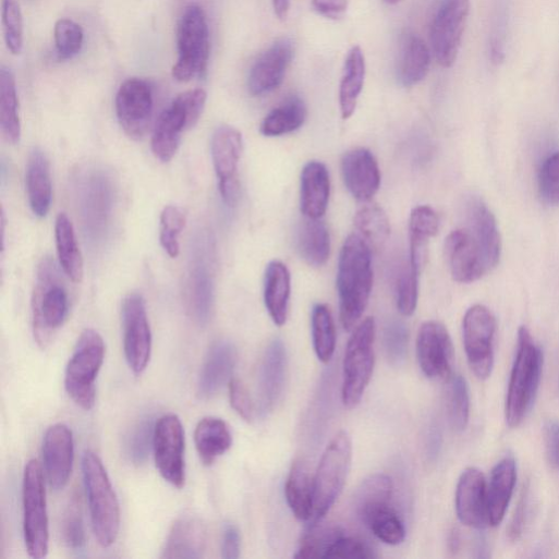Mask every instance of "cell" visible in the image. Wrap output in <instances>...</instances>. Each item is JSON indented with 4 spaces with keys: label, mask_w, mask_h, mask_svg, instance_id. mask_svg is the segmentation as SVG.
<instances>
[{
    "label": "cell",
    "mask_w": 559,
    "mask_h": 559,
    "mask_svg": "<svg viewBox=\"0 0 559 559\" xmlns=\"http://www.w3.org/2000/svg\"><path fill=\"white\" fill-rule=\"evenodd\" d=\"M373 279L370 247L360 235L352 234L341 248L337 274L340 320L347 331L352 330L364 314Z\"/></svg>",
    "instance_id": "6da1fadb"
},
{
    "label": "cell",
    "mask_w": 559,
    "mask_h": 559,
    "mask_svg": "<svg viewBox=\"0 0 559 559\" xmlns=\"http://www.w3.org/2000/svg\"><path fill=\"white\" fill-rule=\"evenodd\" d=\"M542 369L540 348L534 342L528 329L520 327L505 406L509 427H518L531 410L538 390Z\"/></svg>",
    "instance_id": "7a4b0ae2"
},
{
    "label": "cell",
    "mask_w": 559,
    "mask_h": 559,
    "mask_svg": "<svg viewBox=\"0 0 559 559\" xmlns=\"http://www.w3.org/2000/svg\"><path fill=\"white\" fill-rule=\"evenodd\" d=\"M83 473L95 535L102 547H110L121 527L119 498L97 453L90 450L84 453Z\"/></svg>",
    "instance_id": "3957f363"
},
{
    "label": "cell",
    "mask_w": 559,
    "mask_h": 559,
    "mask_svg": "<svg viewBox=\"0 0 559 559\" xmlns=\"http://www.w3.org/2000/svg\"><path fill=\"white\" fill-rule=\"evenodd\" d=\"M69 313V293L56 263L48 257L39 266L33 296L35 339L42 349L48 347L54 332L63 326Z\"/></svg>",
    "instance_id": "277c9868"
},
{
    "label": "cell",
    "mask_w": 559,
    "mask_h": 559,
    "mask_svg": "<svg viewBox=\"0 0 559 559\" xmlns=\"http://www.w3.org/2000/svg\"><path fill=\"white\" fill-rule=\"evenodd\" d=\"M106 343L99 332L86 329L81 335L65 373V388L82 409H94L97 378L105 363Z\"/></svg>",
    "instance_id": "5b68a950"
},
{
    "label": "cell",
    "mask_w": 559,
    "mask_h": 559,
    "mask_svg": "<svg viewBox=\"0 0 559 559\" xmlns=\"http://www.w3.org/2000/svg\"><path fill=\"white\" fill-rule=\"evenodd\" d=\"M376 324L373 317L363 320L350 337L343 361L342 402L355 408L362 400L375 367L374 343Z\"/></svg>",
    "instance_id": "8992f818"
},
{
    "label": "cell",
    "mask_w": 559,
    "mask_h": 559,
    "mask_svg": "<svg viewBox=\"0 0 559 559\" xmlns=\"http://www.w3.org/2000/svg\"><path fill=\"white\" fill-rule=\"evenodd\" d=\"M178 62L173 78L180 83L191 82L206 74L209 57V27L204 10L192 5L183 13L178 26Z\"/></svg>",
    "instance_id": "52a82bcc"
},
{
    "label": "cell",
    "mask_w": 559,
    "mask_h": 559,
    "mask_svg": "<svg viewBox=\"0 0 559 559\" xmlns=\"http://www.w3.org/2000/svg\"><path fill=\"white\" fill-rule=\"evenodd\" d=\"M352 460V440L344 430L327 446L315 475V506L312 521L320 522L342 493Z\"/></svg>",
    "instance_id": "ba28073f"
},
{
    "label": "cell",
    "mask_w": 559,
    "mask_h": 559,
    "mask_svg": "<svg viewBox=\"0 0 559 559\" xmlns=\"http://www.w3.org/2000/svg\"><path fill=\"white\" fill-rule=\"evenodd\" d=\"M23 501L27 550L33 558H45L50 544L49 515L44 470L37 460L26 465Z\"/></svg>",
    "instance_id": "9c48e42d"
},
{
    "label": "cell",
    "mask_w": 559,
    "mask_h": 559,
    "mask_svg": "<svg viewBox=\"0 0 559 559\" xmlns=\"http://www.w3.org/2000/svg\"><path fill=\"white\" fill-rule=\"evenodd\" d=\"M470 0H441L430 27V44L437 63L450 69L457 61L467 17Z\"/></svg>",
    "instance_id": "30bf717a"
},
{
    "label": "cell",
    "mask_w": 559,
    "mask_h": 559,
    "mask_svg": "<svg viewBox=\"0 0 559 559\" xmlns=\"http://www.w3.org/2000/svg\"><path fill=\"white\" fill-rule=\"evenodd\" d=\"M496 319L484 305L470 307L463 318V344L469 365L474 375L487 379L494 366V338Z\"/></svg>",
    "instance_id": "8fae6325"
},
{
    "label": "cell",
    "mask_w": 559,
    "mask_h": 559,
    "mask_svg": "<svg viewBox=\"0 0 559 559\" xmlns=\"http://www.w3.org/2000/svg\"><path fill=\"white\" fill-rule=\"evenodd\" d=\"M154 454L161 476L171 485H185V432L175 414L161 416L155 428Z\"/></svg>",
    "instance_id": "7c38bea8"
},
{
    "label": "cell",
    "mask_w": 559,
    "mask_h": 559,
    "mask_svg": "<svg viewBox=\"0 0 559 559\" xmlns=\"http://www.w3.org/2000/svg\"><path fill=\"white\" fill-rule=\"evenodd\" d=\"M124 352L129 366L142 375L151 359L153 333L146 302L141 294L126 296L122 305Z\"/></svg>",
    "instance_id": "4fadbf2b"
},
{
    "label": "cell",
    "mask_w": 559,
    "mask_h": 559,
    "mask_svg": "<svg viewBox=\"0 0 559 559\" xmlns=\"http://www.w3.org/2000/svg\"><path fill=\"white\" fill-rule=\"evenodd\" d=\"M116 110L125 134L134 141H141L147 134L155 112L150 85L139 78L126 81L118 92Z\"/></svg>",
    "instance_id": "5bb4252c"
},
{
    "label": "cell",
    "mask_w": 559,
    "mask_h": 559,
    "mask_svg": "<svg viewBox=\"0 0 559 559\" xmlns=\"http://www.w3.org/2000/svg\"><path fill=\"white\" fill-rule=\"evenodd\" d=\"M243 153L242 134L234 127L223 125L211 138V158L219 180V191L224 204L233 207L239 195L238 171Z\"/></svg>",
    "instance_id": "9a60e30c"
},
{
    "label": "cell",
    "mask_w": 559,
    "mask_h": 559,
    "mask_svg": "<svg viewBox=\"0 0 559 559\" xmlns=\"http://www.w3.org/2000/svg\"><path fill=\"white\" fill-rule=\"evenodd\" d=\"M189 281V305L194 320L206 326L212 316L215 303L211 242L206 236L197 240Z\"/></svg>",
    "instance_id": "2e32d148"
},
{
    "label": "cell",
    "mask_w": 559,
    "mask_h": 559,
    "mask_svg": "<svg viewBox=\"0 0 559 559\" xmlns=\"http://www.w3.org/2000/svg\"><path fill=\"white\" fill-rule=\"evenodd\" d=\"M453 345L447 328L438 321L424 323L417 333L416 356L422 373L429 379L451 374Z\"/></svg>",
    "instance_id": "e0dca14e"
},
{
    "label": "cell",
    "mask_w": 559,
    "mask_h": 559,
    "mask_svg": "<svg viewBox=\"0 0 559 559\" xmlns=\"http://www.w3.org/2000/svg\"><path fill=\"white\" fill-rule=\"evenodd\" d=\"M445 252L451 277L458 283L475 282L489 271L478 243L465 228L447 236Z\"/></svg>",
    "instance_id": "ac0fdd59"
},
{
    "label": "cell",
    "mask_w": 559,
    "mask_h": 559,
    "mask_svg": "<svg viewBox=\"0 0 559 559\" xmlns=\"http://www.w3.org/2000/svg\"><path fill=\"white\" fill-rule=\"evenodd\" d=\"M294 57V46L289 39H280L265 51L253 65L248 76V92L260 97L278 89Z\"/></svg>",
    "instance_id": "d6986e66"
},
{
    "label": "cell",
    "mask_w": 559,
    "mask_h": 559,
    "mask_svg": "<svg viewBox=\"0 0 559 559\" xmlns=\"http://www.w3.org/2000/svg\"><path fill=\"white\" fill-rule=\"evenodd\" d=\"M75 458L73 432L65 424L51 426L44 440V461L48 481L56 490L69 484Z\"/></svg>",
    "instance_id": "ffe728a7"
},
{
    "label": "cell",
    "mask_w": 559,
    "mask_h": 559,
    "mask_svg": "<svg viewBox=\"0 0 559 559\" xmlns=\"http://www.w3.org/2000/svg\"><path fill=\"white\" fill-rule=\"evenodd\" d=\"M465 229L478 243L487 268L494 269L501 255V239L496 218L482 198L470 195L463 203Z\"/></svg>",
    "instance_id": "44dd1931"
},
{
    "label": "cell",
    "mask_w": 559,
    "mask_h": 559,
    "mask_svg": "<svg viewBox=\"0 0 559 559\" xmlns=\"http://www.w3.org/2000/svg\"><path fill=\"white\" fill-rule=\"evenodd\" d=\"M287 367L285 347L280 339H275L264 354L258 373V406L264 416L275 410L282 397Z\"/></svg>",
    "instance_id": "7402d4cb"
},
{
    "label": "cell",
    "mask_w": 559,
    "mask_h": 559,
    "mask_svg": "<svg viewBox=\"0 0 559 559\" xmlns=\"http://www.w3.org/2000/svg\"><path fill=\"white\" fill-rule=\"evenodd\" d=\"M455 511L460 522L474 530L488 524L486 479L476 467L465 469L457 484Z\"/></svg>",
    "instance_id": "603a6c76"
},
{
    "label": "cell",
    "mask_w": 559,
    "mask_h": 559,
    "mask_svg": "<svg viewBox=\"0 0 559 559\" xmlns=\"http://www.w3.org/2000/svg\"><path fill=\"white\" fill-rule=\"evenodd\" d=\"M344 184L360 202H369L380 187V170L374 155L364 148L347 153L341 162Z\"/></svg>",
    "instance_id": "cb8c5ba5"
},
{
    "label": "cell",
    "mask_w": 559,
    "mask_h": 559,
    "mask_svg": "<svg viewBox=\"0 0 559 559\" xmlns=\"http://www.w3.org/2000/svg\"><path fill=\"white\" fill-rule=\"evenodd\" d=\"M238 363V349L229 340H220L209 349L197 384L202 400H209L233 379Z\"/></svg>",
    "instance_id": "d4e9b609"
},
{
    "label": "cell",
    "mask_w": 559,
    "mask_h": 559,
    "mask_svg": "<svg viewBox=\"0 0 559 559\" xmlns=\"http://www.w3.org/2000/svg\"><path fill=\"white\" fill-rule=\"evenodd\" d=\"M194 125L181 101L177 98L159 117L151 141V149L161 162H170L177 155L182 134Z\"/></svg>",
    "instance_id": "484cf974"
},
{
    "label": "cell",
    "mask_w": 559,
    "mask_h": 559,
    "mask_svg": "<svg viewBox=\"0 0 559 559\" xmlns=\"http://www.w3.org/2000/svg\"><path fill=\"white\" fill-rule=\"evenodd\" d=\"M207 537V527L202 519L184 515L173 524L161 557L203 558L206 555Z\"/></svg>",
    "instance_id": "4316f807"
},
{
    "label": "cell",
    "mask_w": 559,
    "mask_h": 559,
    "mask_svg": "<svg viewBox=\"0 0 559 559\" xmlns=\"http://www.w3.org/2000/svg\"><path fill=\"white\" fill-rule=\"evenodd\" d=\"M517 481V464L511 455L502 458L491 470L486 484L488 524L497 526L505 518Z\"/></svg>",
    "instance_id": "83f0119b"
},
{
    "label": "cell",
    "mask_w": 559,
    "mask_h": 559,
    "mask_svg": "<svg viewBox=\"0 0 559 559\" xmlns=\"http://www.w3.org/2000/svg\"><path fill=\"white\" fill-rule=\"evenodd\" d=\"M26 187L34 215L38 218H46L52 206L53 186L49 158L40 148H35L31 153Z\"/></svg>",
    "instance_id": "f1b7e54d"
},
{
    "label": "cell",
    "mask_w": 559,
    "mask_h": 559,
    "mask_svg": "<svg viewBox=\"0 0 559 559\" xmlns=\"http://www.w3.org/2000/svg\"><path fill=\"white\" fill-rule=\"evenodd\" d=\"M330 198V177L327 167L308 162L301 174V211L305 218L321 219Z\"/></svg>",
    "instance_id": "f546056e"
},
{
    "label": "cell",
    "mask_w": 559,
    "mask_h": 559,
    "mask_svg": "<svg viewBox=\"0 0 559 559\" xmlns=\"http://www.w3.org/2000/svg\"><path fill=\"white\" fill-rule=\"evenodd\" d=\"M430 69V51L414 34H405L400 42L397 78L401 86L411 88L423 82Z\"/></svg>",
    "instance_id": "4dcf8cb0"
},
{
    "label": "cell",
    "mask_w": 559,
    "mask_h": 559,
    "mask_svg": "<svg viewBox=\"0 0 559 559\" xmlns=\"http://www.w3.org/2000/svg\"><path fill=\"white\" fill-rule=\"evenodd\" d=\"M285 497L299 520H312L315 506V475L306 460L299 459L293 463L285 483Z\"/></svg>",
    "instance_id": "1f68e13d"
},
{
    "label": "cell",
    "mask_w": 559,
    "mask_h": 559,
    "mask_svg": "<svg viewBox=\"0 0 559 559\" xmlns=\"http://www.w3.org/2000/svg\"><path fill=\"white\" fill-rule=\"evenodd\" d=\"M291 296V275L281 262H271L265 275L264 299L272 321L282 327L289 316Z\"/></svg>",
    "instance_id": "d6a6232c"
},
{
    "label": "cell",
    "mask_w": 559,
    "mask_h": 559,
    "mask_svg": "<svg viewBox=\"0 0 559 559\" xmlns=\"http://www.w3.org/2000/svg\"><path fill=\"white\" fill-rule=\"evenodd\" d=\"M195 446L202 462L210 466L230 450L233 437L229 425L219 417H204L196 426Z\"/></svg>",
    "instance_id": "836d02e7"
},
{
    "label": "cell",
    "mask_w": 559,
    "mask_h": 559,
    "mask_svg": "<svg viewBox=\"0 0 559 559\" xmlns=\"http://www.w3.org/2000/svg\"><path fill=\"white\" fill-rule=\"evenodd\" d=\"M365 76L364 53L360 47H353L348 53L339 89L340 111L343 120L353 117L363 92Z\"/></svg>",
    "instance_id": "e575fe53"
},
{
    "label": "cell",
    "mask_w": 559,
    "mask_h": 559,
    "mask_svg": "<svg viewBox=\"0 0 559 559\" xmlns=\"http://www.w3.org/2000/svg\"><path fill=\"white\" fill-rule=\"evenodd\" d=\"M0 129L9 144L21 143L22 122L16 81L13 72L5 66L0 69Z\"/></svg>",
    "instance_id": "d590c367"
},
{
    "label": "cell",
    "mask_w": 559,
    "mask_h": 559,
    "mask_svg": "<svg viewBox=\"0 0 559 559\" xmlns=\"http://www.w3.org/2000/svg\"><path fill=\"white\" fill-rule=\"evenodd\" d=\"M56 242L60 265L64 274L75 283L84 279V258L77 242L75 228L65 214L56 222Z\"/></svg>",
    "instance_id": "8d00e7d4"
},
{
    "label": "cell",
    "mask_w": 559,
    "mask_h": 559,
    "mask_svg": "<svg viewBox=\"0 0 559 559\" xmlns=\"http://www.w3.org/2000/svg\"><path fill=\"white\" fill-rule=\"evenodd\" d=\"M330 235L320 219L304 220L297 231V248L312 267H323L330 256Z\"/></svg>",
    "instance_id": "74e56055"
},
{
    "label": "cell",
    "mask_w": 559,
    "mask_h": 559,
    "mask_svg": "<svg viewBox=\"0 0 559 559\" xmlns=\"http://www.w3.org/2000/svg\"><path fill=\"white\" fill-rule=\"evenodd\" d=\"M307 119V107L297 96L288 98L263 121L260 133L266 137H280L300 130Z\"/></svg>",
    "instance_id": "f35d334b"
},
{
    "label": "cell",
    "mask_w": 559,
    "mask_h": 559,
    "mask_svg": "<svg viewBox=\"0 0 559 559\" xmlns=\"http://www.w3.org/2000/svg\"><path fill=\"white\" fill-rule=\"evenodd\" d=\"M393 482L386 474H374L365 478L353 497L354 512L362 521L374 509L391 503Z\"/></svg>",
    "instance_id": "ab89813d"
},
{
    "label": "cell",
    "mask_w": 559,
    "mask_h": 559,
    "mask_svg": "<svg viewBox=\"0 0 559 559\" xmlns=\"http://www.w3.org/2000/svg\"><path fill=\"white\" fill-rule=\"evenodd\" d=\"M105 178L93 177L85 187V217L93 231L104 230L111 211V187Z\"/></svg>",
    "instance_id": "60d3db41"
},
{
    "label": "cell",
    "mask_w": 559,
    "mask_h": 559,
    "mask_svg": "<svg viewBox=\"0 0 559 559\" xmlns=\"http://www.w3.org/2000/svg\"><path fill=\"white\" fill-rule=\"evenodd\" d=\"M354 226L360 236L374 250L384 247L390 235L389 219L381 207L368 203L355 215Z\"/></svg>",
    "instance_id": "b9f144b4"
},
{
    "label": "cell",
    "mask_w": 559,
    "mask_h": 559,
    "mask_svg": "<svg viewBox=\"0 0 559 559\" xmlns=\"http://www.w3.org/2000/svg\"><path fill=\"white\" fill-rule=\"evenodd\" d=\"M362 523L385 544L398 545L404 540L405 527L392 503L374 509Z\"/></svg>",
    "instance_id": "7bdbcfd3"
},
{
    "label": "cell",
    "mask_w": 559,
    "mask_h": 559,
    "mask_svg": "<svg viewBox=\"0 0 559 559\" xmlns=\"http://www.w3.org/2000/svg\"><path fill=\"white\" fill-rule=\"evenodd\" d=\"M312 335L318 360L328 364L336 350V327L332 314L325 304H317L312 312Z\"/></svg>",
    "instance_id": "ee69618b"
},
{
    "label": "cell",
    "mask_w": 559,
    "mask_h": 559,
    "mask_svg": "<svg viewBox=\"0 0 559 559\" xmlns=\"http://www.w3.org/2000/svg\"><path fill=\"white\" fill-rule=\"evenodd\" d=\"M447 413L453 430L463 432L470 418V394L465 379L454 375L447 388Z\"/></svg>",
    "instance_id": "f6af8a7d"
},
{
    "label": "cell",
    "mask_w": 559,
    "mask_h": 559,
    "mask_svg": "<svg viewBox=\"0 0 559 559\" xmlns=\"http://www.w3.org/2000/svg\"><path fill=\"white\" fill-rule=\"evenodd\" d=\"M156 423L151 415L142 417L130 430L125 451L130 461L137 466L145 464L154 449Z\"/></svg>",
    "instance_id": "bcb514c9"
},
{
    "label": "cell",
    "mask_w": 559,
    "mask_h": 559,
    "mask_svg": "<svg viewBox=\"0 0 559 559\" xmlns=\"http://www.w3.org/2000/svg\"><path fill=\"white\" fill-rule=\"evenodd\" d=\"M343 532L344 530L337 524H313L301 539L295 558H326L329 547Z\"/></svg>",
    "instance_id": "7dc6e473"
},
{
    "label": "cell",
    "mask_w": 559,
    "mask_h": 559,
    "mask_svg": "<svg viewBox=\"0 0 559 559\" xmlns=\"http://www.w3.org/2000/svg\"><path fill=\"white\" fill-rule=\"evenodd\" d=\"M186 226L185 212L177 206H168L160 217V243L171 258L181 252L180 235Z\"/></svg>",
    "instance_id": "c3c4849f"
},
{
    "label": "cell",
    "mask_w": 559,
    "mask_h": 559,
    "mask_svg": "<svg viewBox=\"0 0 559 559\" xmlns=\"http://www.w3.org/2000/svg\"><path fill=\"white\" fill-rule=\"evenodd\" d=\"M63 539L73 551H84L87 545L82 500L78 495L71 499L63 518Z\"/></svg>",
    "instance_id": "681fc988"
},
{
    "label": "cell",
    "mask_w": 559,
    "mask_h": 559,
    "mask_svg": "<svg viewBox=\"0 0 559 559\" xmlns=\"http://www.w3.org/2000/svg\"><path fill=\"white\" fill-rule=\"evenodd\" d=\"M421 268L404 264L397 280V306L404 316H411L417 305Z\"/></svg>",
    "instance_id": "f907efd6"
},
{
    "label": "cell",
    "mask_w": 559,
    "mask_h": 559,
    "mask_svg": "<svg viewBox=\"0 0 559 559\" xmlns=\"http://www.w3.org/2000/svg\"><path fill=\"white\" fill-rule=\"evenodd\" d=\"M2 21L9 50L20 56L24 50V17L17 0H3Z\"/></svg>",
    "instance_id": "816d5d0a"
},
{
    "label": "cell",
    "mask_w": 559,
    "mask_h": 559,
    "mask_svg": "<svg viewBox=\"0 0 559 559\" xmlns=\"http://www.w3.org/2000/svg\"><path fill=\"white\" fill-rule=\"evenodd\" d=\"M54 40L59 58L71 60L81 53L84 47L85 34L82 26L75 22L61 20L54 28Z\"/></svg>",
    "instance_id": "f5cc1de1"
},
{
    "label": "cell",
    "mask_w": 559,
    "mask_h": 559,
    "mask_svg": "<svg viewBox=\"0 0 559 559\" xmlns=\"http://www.w3.org/2000/svg\"><path fill=\"white\" fill-rule=\"evenodd\" d=\"M376 551L364 539L349 535L345 531L329 547L326 559H370Z\"/></svg>",
    "instance_id": "db71d44e"
},
{
    "label": "cell",
    "mask_w": 559,
    "mask_h": 559,
    "mask_svg": "<svg viewBox=\"0 0 559 559\" xmlns=\"http://www.w3.org/2000/svg\"><path fill=\"white\" fill-rule=\"evenodd\" d=\"M384 349L388 361L393 365L401 364L406 355L409 330L399 320L389 321L382 333Z\"/></svg>",
    "instance_id": "11a10c76"
},
{
    "label": "cell",
    "mask_w": 559,
    "mask_h": 559,
    "mask_svg": "<svg viewBox=\"0 0 559 559\" xmlns=\"http://www.w3.org/2000/svg\"><path fill=\"white\" fill-rule=\"evenodd\" d=\"M540 197L548 205H559V150L548 157L538 173Z\"/></svg>",
    "instance_id": "9f6ffc18"
},
{
    "label": "cell",
    "mask_w": 559,
    "mask_h": 559,
    "mask_svg": "<svg viewBox=\"0 0 559 559\" xmlns=\"http://www.w3.org/2000/svg\"><path fill=\"white\" fill-rule=\"evenodd\" d=\"M440 220L437 212L428 206H420L410 216V235L429 240L437 235Z\"/></svg>",
    "instance_id": "6f0895ef"
},
{
    "label": "cell",
    "mask_w": 559,
    "mask_h": 559,
    "mask_svg": "<svg viewBox=\"0 0 559 559\" xmlns=\"http://www.w3.org/2000/svg\"><path fill=\"white\" fill-rule=\"evenodd\" d=\"M230 403L233 410L246 422L255 418V405L242 380L233 378L229 384Z\"/></svg>",
    "instance_id": "680465c9"
},
{
    "label": "cell",
    "mask_w": 559,
    "mask_h": 559,
    "mask_svg": "<svg viewBox=\"0 0 559 559\" xmlns=\"http://www.w3.org/2000/svg\"><path fill=\"white\" fill-rule=\"evenodd\" d=\"M527 505H528V484L526 483L523 486L521 496L514 509L513 515L509 522L507 528L508 539L511 542L518 540L522 533L526 521L527 513Z\"/></svg>",
    "instance_id": "91938a15"
},
{
    "label": "cell",
    "mask_w": 559,
    "mask_h": 559,
    "mask_svg": "<svg viewBox=\"0 0 559 559\" xmlns=\"http://www.w3.org/2000/svg\"><path fill=\"white\" fill-rule=\"evenodd\" d=\"M546 459L549 465L559 470V422L548 420L543 426Z\"/></svg>",
    "instance_id": "94428289"
},
{
    "label": "cell",
    "mask_w": 559,
    "mask_h": 559,
    "mask_svg": "<svg viewBox=\"0 0 559 559\" xmlns=\"http://www.w3.org/2000/svg\"><path fill=\"white\" fill-rule=\"evenodd\" d=\"M242 538L239 527L226 523L222 530L221 552L226 559H238L241 556Z\"/></svg>",
    "instance_id": "6125c7cd"
},
{
    "label": "cell",
    "mask_w": 559,
    "mask_h": 559,
    "mask_svg": "<svg viewBox=\"0 0 559 559\" xmlns=\"http://www.w3.org/2000/svg\"><path fill=\"white\" fill-rule=\"evenodd\" d=\"M349 8V0H313V9L323 17L341 20Z\"/></svg>",
    "instance_id": "be15d7a7"
},
{
    "label": "cell",
    "mask_w": 559,
    "mask_h": 559,
    "mask_svg": "<svg viewBox=\"0 0 559 559\" xmlns=\"http://www.w3.org/2000/svg\"><path fill=\"white\" fill-rule=\"evenodd\" d=\"M441 443V435L438 426L435 424L430 425L427 434V452L430 458H435L438 454Z\"/></svg>",
    "instance_id": "e7e4bbea"
},
{
    "label": "cell",
    "mask_w": 559,
    "mask_h": 559,
    "mask_svg": "<svg viewBox=\"0 0 559 559\" xmlns=\"http://www.w3.org/2000/svg\"><path fill=\"white\" fill-rule=\"evenodd\" d=\"M272 7L276 16L281 22L287 21L291 9V0H272Z\"/></svg>",
    "instance_id": "03108f58"
},
{
    "label": "cell",
    "mask_w": 559,
    "mask_h": 559,
    "mask_svg": "<svg viewBox=\"0 0 559 559\" xmlns=\"http://www.w3.org/2000/svg\"><path fill=\"white\" fill-rule=\"evenodd\" d=\"M385 3H387L388 5H398L399 3L402 2V0H384Z\"/></svg>",
    "instance_id": "003e7915"
}]
</instances>
